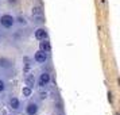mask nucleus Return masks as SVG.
<instances>
[{"mask_svg": "<svg viewBox=\"0 0 120 115\" xmlns=\"http://www.w3.org/2000/svg\"><path fill=\"white\" fill-rule=\"evenodd\" d=\"M10 107H11L12 110H19V107H20L19 99L18 98H11V100H10Z\"/></svg>", "mask_w": 120, "mask_h": 115, "instance_id": "obj_9", "label": "nucleus"}, {"mask_svg": "<svg viewBox=\"0 0 120 115\" xmlns=\"http://www.w3.org/2000/svg\"><path fill=\"white\" fill-rule=\"evenodd\" d=\"M22 95L24 96V98H30L31 95H33V88H30V87H23L22 88Z\"/></svg>", "mask_w": 120, "mask_h": 115, "instance_id": "obj_10", "label": "nucleus"}, {"mask_svg": "<svg viewBox=\"0 0 120 115\" xmlns=\"http://www.w3.org/2000/svg\"><path fill=\"white\" fill-rule=\"evenodd\" d=\"M34 60L37 61L38 64H45V62L47 61V53H43V52L38 50V52L34 54Z\"/></svg>", "mask_w": 120, "mask_h": 115, "instance_id": "obj_4", "label": "nucleus"}, {"mask_svg": "<svg viewBox=\"0 0 120 115\" xmlns=\"http://www.w3.org/2000/svg\"><path fill=\"white\" fill-rule=\"evenodd\" d=\"M39 50H41V52H43V53H49L50 50H51L50 42L47 41V39H43V41H41V42H39Z\"/></svg>", "mask_w": 120, "mask_h": 115, "instance_id": "obj_7", "label": "nucleus"}, {"mask_svg": "<svg viewBox=\"0 0 120 115\" xmlns=\"http://www.w3.org/2000/svg\"><path fill=\"white\" fill-rule=\"evenodd\" d=\"M15 23V18L10 15V14H4L0 16V26L4 28H11Z\"/></svg>", "mask_w": 120, "mask_h": 115, "instance_id": "obj_1", "label": "nucleus"}, {"mask_svg": "<svg viewBox=\"0 0 120 115\" xmlns=\"http://www.w3.org/2000/svg\"><path fill=\"white\" fill-rule=\"evenodd\" d=\"M31 16L34 19H41V18L43 16V10H42V7L39 6H34L31 8Z\"/></svg>", "mask_w": 120, "mask_h": 115, "instance_id": "obj_5", "label": "nucleus"}, {"mask_svg": "<svg viewBox=\"0 0 120 115\" xmlns=\"http://www.w3.org/2000/svg\"><path fill=\"white\" fill-rule=\"evenodd\" d=\"M34 37L38 39V41H43V39H47V30L43 27L37 28V31L34 33Z\"/></svg>", "mask_w": 120, "mask_h": 115, "instance_id": "obj_3", "label": "nucleus"}, {"mask_svg": "<svg viewBox=\"0 0 120 115\" xmlns=\"http://www.w3.org/2000/svg\"><path fill=\"white\" fill-rule=\"evenodd\" d=\"M4 89H6V83H4L3 80H1V79H0V92H3Z\"/></svg>", "mask_w": 120, "mask_h": 115, "instance_id": "obj_13", "label": "nucleus"}, {"mask_svg": "<svg viewBox=\"0 0 120 115\" xmlns=\"http://www.w3.org/2000/svg\"><path fill=\"white\" fill-rule=\"evenodd\" d=\"M39 98L41 99H46L47 98V92L43 91V88H39Z\"/></svg>", "mask_w": 120, "mask_h": 115, "instance_id": "obj_11", "label": "nucleus"}, {"mask_svg": "<svg viewBox=\"0 0 120 115\" xmlns=\"http://www.w3.org/2000/svg\"><path fill=\"white\" fill-rule=\"evenodd\" d=\"M10 3H16V0H8Z\"/></svg>", "mask_w": 120, "mask_h": 115, "instance_id": "obj_14", "label": "nucleus"}, {"mask_svg": "<svg viewBox=\"0 0 120 115\" xmlns=\"http://www.w3.org/2000/svg\"><path fill=\"white\" fill-rule=\"evenodd\" d=\"M26 112H27V115H37V112H38V104L28 103L27 107H26Z\"/></svg>", "mask_w": 120, "mask_h": 115, "instance_id": "obj_6", "label": "nucleus"}, {"mask_svg": "<svg viewBox=\"0 0 120 115\" xmlns=\"http://www.w3.org/2000/svg\"><path fill=\"white\" fill-rule=\"evenodd\" d=\"M18 23H19V24H23V26H26V24H27V20H26L23 16H19L18 18Z\"/></svg>", "mask_w": 120, "mask_h": 115, "instance_id": "obj_12", "label": "nucleus"}, {"mask_svg": "<svg viewBox=\"0 0 120 115\" xmlns=\"http://www.w3.org/2000/svg\"><path fill=\"white\" fill-rule=\"evenodd\" d=\"M24 81H26V85H27V87L33 88L37 80H35V76H34L33 73H28L27 76H26V79H24Z\"/></svg>", "mask_w": 120, "mask_h": 115, "instance_id": "obj_8", "label": "nucleus"}, {"mask_svg": "<svg viewBox=\"0 0 120 115\" xmlns=\"http://www.w3.org/2000/svg\"><path fill=\"white\" fill-rule=\"evenodd\" d=\"M49 83H50V75L47 73V72H43V73L39 76V80H38L39 88H45Z\"/></svg>", "mask_w": 120, "mask_h": 115, "instance_id": "obj_2", "label": "nucleus"}]
</instances>
